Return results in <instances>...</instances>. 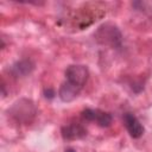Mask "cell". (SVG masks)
I'll list each match as a JSON object with an SVG mask.
<instances>
[{
    "label": "cell",
    "mask_w": 152,
    "mask_h": 152,
    "mask_svg": "<svg viewBox=\"0 0 152 152\" xmlns=\"http://www.w3.org/2000/svg\"><path fill=\"white\" fill-rule=\"evenodd\" d=\"M122 121H124V125L128 132V134L134 138V139H138L140 138L144 132H145V128L142 126V124L138 120V118L132 114V113H125L124 116H122Z\"/></svg>",
    "instance_id": "cell-7"
},
{
    "label": "cell",
    "mask_w": 152,
    "mask_h": 152,
    "mask_svg": "<svg viewBox=\"0 0 152 152\" xmlns=\"http://www.w3.org/2000/svg\"><path fill=\"white\" fill-rule=\"evenodd\" d=\"M102 4L96 2V4H87L83 6V8H78L76 11V14L71 18L72 21L76 24V27L80 30H83L102 18L106 14V11L103 7H101Z\"/></svg>",
    "instance_id": "cell-1"
},
{
    "label": "cell",
    "mask_w": 152,
    "mask_h": 152,
    "mask_svg": "<svg viewBox=\"0 0 152 152\" xmlns=\"http://www.w3.org/2000/svg\"><path fill=\"white\" fill-rule=\"evenodd\" d=\"M65 152H76L74 148H71V147H68V148H65Z\"/></svg>",
    "instance_id": "cell-11"
},
{
    "label": "cell",
    "mask_w": 152,
    "mask_h": 152,
    "mask_svg": "<svg viewBox=\"0 0 152 152\" xmlns=\"http://www.w3.org/2000/svg\"><path fill=\"white\" fill-rule=\"evenodd\" d=\"M80 91L81 90L78 88H76L64 81L58 89V96L63 102H71L78 96Z\"/></svg>",
    "instance_id": "cell-8"
},
{
    "label": "cell",
    "mask_w": 152,
    "mask_h": 152,
    "mask_svg": "<svg viewBox=\"0 0 152 152\" xmlns=\"http://www.w3.org/2000/svg\"><path fill=\"white\" fill-rule=\"evenodd\" d=\"M89 77V70L86 65L72 64L65 69V82L82 90Z\"/></svg>",
    "instance_id": "cell-4"
},
{
    "label": "cell",
    "mask_w": 152,
    "mask_h": 152,
    "mask_svg": "<svg viewBox=\"0 0 152 152\" xmlns=\"http://www.w3.org/2000/svg\"><path fill=\"white\" fill-rule=\"evenodd\" d=\"M37 113L36 106L31 100L20 99L12 104L8 109V114L19 124H28L32 121Z\"/></svg>",
    "instance_id": "cell-2"
},
{
    "label": "cell",
    "mask_w": 152,
    "mask_h": 152,
    "mask_svg": "<svg viewBox=\"0 0 152 152\" xmlns=\"http://www.w3.org/2000/svg\"><path fill=\"white\" fill-rule=\"evenodd\" d=\"M95 38L99 43L104 45H110L113 48L120 46L121 44V32L115 25L110 23H106L101 25L95 33Z\"/></svg>",
    "instance_id": "cell-3"
},
{
    "label": "cell",
    "mask_w": 152,
    "mask_h": 152,
    "mask_svg": "<svg viewBox=\"0 0 152 152\" xmlns=\"http://www.w3.org/2000/svg\"><path fill=\"white\" fill-rule=\"evenodd\" d=\"M81 116L83 120L89 121V122H95L100 127H109L113 121L110 113L101 110V109L86 108L81 112Z\"/></svg>",
    "instance_id": "cell-5"
},
{
    "label": "cell",
    "mask_w": 152,
    "mask_h": 152,
    "mask_svg": "<svg viewBox=\"0 0 152 152\" xmlns=\"http://www.w3.org/2000/svg\"><path fill=\"white\" fill-rule=\"evenodd\" d=\"M61 134L64 140H76L82 139L87 135V128L80 122H71L62 126Z\"/></svg>",
    "instance_id": "cell-6"
},
{
    "label": "cell",
    "mask_w": 152,
    "mask_h": 152,
    "mask_svg": "<svg viewBox=\"0 0 152 152\" xmlns=\"http://www.w3.org/2000/svg\"><path fill=\"white\" fill-rule=\"evenodd\" d=\"M44 94H45V97H49V99H52V97H53V95H55V91H53L52 89H45V91H44Z\"/></svg>",
    "instance_id": "cell-10"
},
{
    "label": "cell",
    "mask_w": 152,
    "mask_h": 152,
    "mask_svg": "<svg viewBox=\"0 0 152 152\" xmlns=\"http://www.w3.org/2000/svg\"><path fill=\"white\" fill-rule=\"evenodd\" d=\"M33 69V65L30 63V61H20V62H17L12 70L14 72V75L17 76H23V75H26V74H30L31 70Z\"/></svg>",
    "instance_id": "cell-9"
}]
</instances>
